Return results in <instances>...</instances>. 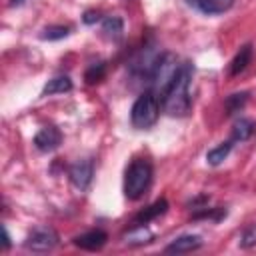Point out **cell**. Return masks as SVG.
<instances>
[{
    "label": "cell",
    "instance_id": "cell-1",
    "mask_svg": "<svg viewBox=\"0 0 256 256\" xmlns=\"http://www.w3.org/2000/svg\"><path fill=\"white\" fill-rule=\"evenodd\" d=\"M194 66L190 62H184L178 66L174 78L166 86L164 94L160 96V104L166 114L170 116H186L190 112L192 100H190V82H192Z\"/></svg>",
    "mask_w": 256,
    "mask_h": 256
},
{
    "label": "cell",
    "instance_id": "cell-2",
    "mask_svg": "<svg viewBox=\"0 0 256 256\" xmlns=\"http://www.w3.org/2000/svg\"><path fill=\"white\" fill-rule=\"evenodd\" d=\"M152 182V166L148 160H134L124 176V196L128 200H138Z\"/></svg>",
    "mask_w": 256,
    "mask_h": 256
},
{
    "label": "cell",
    "instance_id": "cell-3",
    "mask_svg": "<svg viewBox=\"0 0 256 256\" xmlns=\"http://www.w3.org/2000/svg\"><path fill=\"white\" fill-rule=\"evenodd\" d=\"M158 116H160V98L154 92L146 90L136 98L132 106V112H130L132 126L138 130H148L156 124Z\"/></svg>",
    "mask_w": 256,
    "mask_h": 256
},
{
    "label": "cell",
    "instance_id": "cell-4",
    "mask_svg": "<svg viewBox=\"0 0 256 256\" xmlns=\"http://www.w3.org/2000/svg\"><path fill=\"white\" fill-rule=\"evenodd\" d=\"M178 66H180V64H178V60H176L174 54H170V52L160 54V58H158V62H156V66H154L150 78H148L150 92H154V94L160 98V96L164 94L166 86L170 84V80L174 78Z\"/></svg>",
    "mask_w": 256,
    "mask_h": 256
},
{
    "label": "cell",
    "instance_id": "cell-5",
    "mask_svg": "<svg viewBox=\"0 0 256 256\" xmlns=\"http://www.w3.org/2000/svg\"><path fill=\"white\" fill-rule=\"evenodd\" d=\"M60 238H58V232L50 226H36L28 238H26V248L28 250H34V252H48L52 250L54 246H58Z\"/></svg>",
    "mask_w": 256,
    "mask_h": 256
},
{
    "label": "cell",
    "instance_id": "cell-6",
    "mask_svg": "<svg viewBox=\"0 0 256 256\" xmlns=\"http://www.w3.org/2000/svg\"><path fill=\"white\" fill-rule=\"evenodd\" d=\"M68 176H70V182H72L78 190L84 192V190L90 186L92 176H94V164H92V160L84 158V160L74 162V164L70 166V170H68Z\"/></svg>",
    "mask_w": 256,
    "mask_h": 256
},
{
    "label": "cell",
    "instance_id": "cell-7",
    "mask_svg": "<svg viewBox=\"0 0 256 256\" xmlns=\"http://www.w3.org/2000/svg\"><path fill=\"white\" fill-rule=\"evenodd\" d=\"M62 144V132L56 126H44L34 136V146L40 152H52Z\"/></svg>",
    "mask_w": 256,
    "mask_h": 256
},
{
    "label": "cell",
    "instance_id": "cell-8",
    "mask_svg": "<svg viewBox=\"0 0 256 256\" xmlns=\"http://www.w3.org/2000/svg\"><path fill=\"white\" fill-rule=\"evenodd\" d=\"M108 240V234L104 230H88L80 236H74V246L82 248V250H90V252H96L100 250Z\"/></svg>",
    "mask_w": 256,
    "mask_h": 256
},
{
    "label": "cell",
    "instance_id": "cell-9",
    "mask_svg": "<svg viewBox=\"0 0 256 256\" xmlns=\"http://www.w3.org/2000/svg\"><path fill=\"white\" fill-rule=\"evenodd\" d=\"M202 246V238L198 234H184V236H178L176 240H172L164 252L166 254H184V252H192V250H198Z\"/></svg>",
    "mask_w": 256,
    "mask_h": 256
},
{
    "label": "cell",
    "instance_id": "cell-10",
    "mask_svg": "<svg viewBox=\"0 0 256 256\" xmlns=\"http://www.w3.org/2000/svg\"><path fill=\"white\" fill-rule=\"evenodd\" d=\"M188 4L202 14L216 16V14L228 12L234 6V0H188Z\"/></svg>",
    "mask_w": 256,
    "mask_h": 256
},
{
    "label": "cell",
    "instance_id": "cell-11",
    "mask_svg": "<svg viewBox=\"0 0 256 256\" xmlns=\"http://www.w3.org/2000/svg\"><path fill=\"white\" fill-rule=\"evenodd\" d=\"M166 210H168V202H166L164 198H160V200H156L154 204H150L148 208H144L142 212H138L136 218H134V224H148L150 220L162 216Z\"/></svg>",
    "mask_w": 256,
    "mask_h": 256
},
{
    "label": "cell",
    "instance_id": "cell-12",
    "mask_svg": "<svg viewBox=\"0 0 256 256\" xmlns=\"http://www.w3.org/2000/svg\"><path fill=\"white\" fill-rule=\"evenodd\" d=\"M122 32H124L122 18H118V16H106L102 20V34H104V38H108L112 42H118L122 38Z\"/></svg>",
    "mask_w": 256,
    "mask_h": 256
},
{
    "label": "cell",
    "instance_id": "cell-13",
    "mask_svg": "<svg viewBox=\"0 0 256 256\" xmlns=\"http://www.w3.org/2000/svg\"><path fill=\"white\" fill-rule=\"evenodd\" d=\"M152 238H154V234L146 228V224H136L130 232L124 234V242L130 244V246H142V244H148Z\"/></svg>",
    "mask_w": 256,
    "mask_h": 256
},
{
    "label": "cell",
    "instance_id": "cell-14",
    "mask_svg": "<svg viewBox=\"0 0 256 256\" xmlns=\"http://www.w3.org/2000/svg\"><path fill=\"white\" fill-rule=\"evenodd\" d=\"M252 60V44H244L230 62V76H238Z\"/></svg>",
    "mask_w": 256,
    "mask_h": 256
},
{
    "label": "cell",
    "instance_id": "cell-15",
    "mask_svg": "<svg viewBox=\"0 0 256 256\" xmlns=\"http://www.w3.org/2000/svg\"><path fill=\"white\" fill-rule=\"evenodd\" d=\"M72 90V80L68 76H56L48 80V84L42 88V96H52V94H64Z\"/></svg>",
    "mask_w": 256,
    "mask_h": 256
},
{
    "label": "cell",
    "instance_id": "cell-16",
    "mask_svg": "<svg viewBox=\"0 0 256 256\" xmlns=\"http://www.w3.org/2000/svg\"><path fill=\"white\" fill-rule=\"evenodd\" d=\"M256 132V122L254 120H250V118H240L236 124H234V128H232V140L234 142H244V140H248L252 134Z\"/></svg>",
    "mask_w": 256,
    "mask_h": 256
},
{
    "label": "cell",
    "instance_id": "cell-17",
    "mask_svg": "<svg viewBox=\"0 0 256 256\" xmlns=\"http://www.w3.org/2000/svg\"><path fill=\"white\" fill-rule=\"evenodd\" d=\"M232 144H234V140L230 138V140H226V142L218 144L216 148L208 150V154H206V162H208L210 166H218V164H220L222 160H226V156L230 154V150H232Z\"/></svg>",
    "mask_w": 256,
    "mask_h": 256
},
{
    "label": "cell",
    "instance_id": "cell-18",
    "mask_svg": "<svg viewBox=\"0 0 256 256\" xmlns=\"http://www.w3.org/2000/svg\"><path fill=\"white\" fill-rule=\"evenodd\" d=\"M246 100H248V94H246V92H238V94H230V96L226 98V102H224V106H226V114H228V116H232V114H236V112H240V110L244 108V104H246Z\"/></svg>",
    "mask_w": 256,
    "mask_h": 256
},
{
    "label": "cell",
    "instance_id": "cell-19",
    "mask_svg": "<svg viewBox=\"0 0 256 256\" xmlns=\"http://www.w3.org/2000/svg\"><path fill=\"white\" fill-rule=\"evenodd\" d=\"M238 244H240V248H252V246H256V224H250V226H246L242 230V234L238 238Z\"/></svg>",
    "mask_w": 256,
    "mask_h": 256
},
{
    "label": "cell",
    "instance_id": "cell-20",
    "mask_svg": "<svg viewBox=\"0 0 256 256\" xmlns=\"http://www.w3.org/2000/svg\"><path fill=\"white\" fill-rule=\"evenodd\" d=\"M104 72H106V66H104L102 62H98V64H92V66L86 70L84 78H86L88 84H94V82H98V80L104 78Z\"/></svg>",
    "mask_w": 256,
    "mask_h": 256
},
{
    "label": "cell",
    "instance_id": "cell-21",
    "mask_svg": "<svg viewBox=\"0 0 256 256\" xmlns=\"http://www.w3.org/2000/svg\"><path fill=\"white\" fill-rule=\"evenodd\" d=\"M68 32H70L68 26H48L42 32V38L44 40H60V38H66Z\"/></svg>",
    "mask_w": 256,
    "mask_h": 256
},
{
    "label": "cell",
    "instance_id": "cell-22",
    "mask_svg": "<svg viewBox=\"0 0 256 256\" xmlns=\"http://www.w3.org/2000/svg\"><path fill=\"white\" fill-rule=\"evenodd\" d=\"M98 20H100V14L94 12V10H90V12L84 14V22H86V24H94V22H98Z\"/></svg>",
    "mask_w": 256,
    "mask_h": 256
},
{
    "label": "cell",
    "instance_id": "cell-23",
    "mask_svg": "<svg viewBox=\"0 0 256 256\" xmlns=\"http://www.w3.org/2000/svg\"><path fill=\"white\" fill-rule=\"evenodd\" d=\"M8 246H10V236H8V232L4 230V250H6Z\"/></svg>",
    "mask_w": 256,
    "mask_h": 256
},
{
    "label": "cell",
    "instance_id": "cell-24",
    "mask_svg": "<svg viewBox=\"0 0 256 256\" xmlns=\"http://www.w3.org/2000/svg\"><path fill=\"white\" fill-rule=\"evenodd\" d=\"M10 2H12V4H14V6H20V4H24V2H26V0H10Z\"/></svg>",
    "mask_w": 256,
    "mask_h": 256
}]
</instances>
